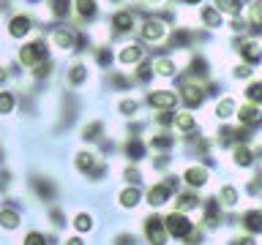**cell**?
<instances>
[{
  "mask_svg": "<svg viewBox=\"0 0 262 245\" xmlns=\"http://www.w3.org/2000/svg\"><path fill=\"white\" fill-rule=\"evenodd\" d=\"M202 22H205V28L216 30V28H221V14L213 6H205L202 8Z\"/></svg>",
  "mask_w": 262,
  "mask_h": 245,
  "instance_id": "11",
  "label": "cell"
},
{
  "mask_svg": "<svg viewBox=\"0 0 262 245\" xmlns=\"http://www.w3.org/2000/svg\"><path fill=\"white\" fill-rule=\"evenodd\" d=\"M77 11L79 16H93L98 11V0H77Z\"/></svg>",
  "mask_w": 262,
  "mask_h": 245,
  "instance_id": "19",
  "label": "cell"
},
{
  "mask_svg": "<svg viewBox=\"0 0 262 245\" xmlns=\"http://www.w3.org/2000/svg\"><path fill=\"white\" fill-rule=\"evenodd\" d=\"M232 109H235V104L229 101V98H224V101L216 106V114H219V117H229V114H232Z\"/></svg>",
  "mask_w": 262,
  "mask_h": 245,
  "instance_id": "30",
  "label": "cell"
},
{
  "mask_svg": "<svg viewBox=\"0 0 262 245\" xmlns=\"http://www.w3.org/2000/svg\"><path fill=\"white\" fill-rule=\"evenodd\" d=\"M259 90H262V85H259V82H254V85L249 87V93H246V95H249V98H251V101H259V95H262V93H259Z\"/></svg>",
  "mask_w": 262,
  "mask_h": 245,
  "instance_id": "37",
  "label": "cell"
},
{
  "mask_svg": "<svg viewBox=\"0 0 262 245\" xmlns=\"http://www.w3.org/2000/svg\"><path fill=\"white\" fill-rule=\"evenodd\" d=\"M47 74H49V63H38L36 65V77L41 79V77H47Z\"/></svg>",
  "mask_w": 262,
  "mask_h": 245,
  "instance_id": "42",
  "label": "cell"
},
{
  "mask_svg": "<svg viewBox=\"0 0 262 245\" xmlns=\"http://www.w3.org/2000/svg\"><path fill=\"white\" fill-rule=\"evenodd\" d=\"M251 161H254V155L249 147H235V163L237 166H251Z\"/></svg>",
  "mask_w": 262,
  "mask_h": 245,
  "instance_id": "20",
  "label": "cell"
},
{
  "mask_svg": "<svg viewBox=\"0 0 262 245\" xmlns=\"http://www.w3.org/2000/svg\"><path fill=\"white\" fill-rule=\"evenodd\" d=\"M186 3H191V6H196V3H200V0H186Z\"/></svg>",
  "mask_w": 262,
  "mask_h": 245,
  "instance_id": "49",
  "label": "cell"
},
{
  "mask_svg": "<svg viewBox=\"0 0 262 245\" xmlns=\"http://www.w3.org/2000/svg\"><path fill=\"white\" fill-rule=\"evenodd\" d=\"M66 245H82V240H69V242H66Z\"/></svg>",
  "mask_w": 262,
  "mask_h": 245,
  "instance_id": "48",
  "label": "cell"
},
{
  "mask_svg": "<svg viewBox=\"0 0 262 245\" xmlns=\"http://www.w3.org/2000/svg\"><path fill=\"white\" fill-rule=\"evenodd\" d=\"M156 71H159L161 77H172V74H175V63L164 57V60H159V63H156Z\"/></svg>",
  "mask_w": 262,
  "mask_h": 245,
  "instance_id": "25",
  "label": "cell"
},
{
  "mask_svg": "<svg viewBox=\"0 0 262 245\" xmlns=\"http://www.w3.org/2000/svg\"><path fill=\"white\" fill-rule=\"evenodd\" d=\"M241 55H243V60L249 65H257L259 63V44H257V41H246L243 49H241Z\"/></svg>",
  "mask_w": 262,
  "mask_h": 245,
  "instance_id": "10",
  "label": "cell"
},
{
  "mask_svg": "<svg viewBox=\"0 0 262 245\" xmlns=\"http://www.w3.org/2000/svg\"><path fill=\"white\" fill-rule=\"evenodd\" d=\"M52 220H55V226H63V212H52Z\"/></svg>",
  "mask_w": 262,
  "mask_h": 245,
  "instance_id": "45",
  "label": "cell"
},
{
  "mask_svg": "<svg viewBox=\"0 0 262 245\" xmlns=\"http://www.w3.org/2000/svg\"><path fill=\"white\" fill-rule=\"evenodd\" d=\"M202 98H205L202 87H194V85H186V87H183V101H186L188 106H200Z\"/></svg>",
  "mask_w": 262,
  "mask_h": 245,
  "instance_id": "14",
  "label": "cell"
},
{
  "mask_svg": "<svg viewBox=\"0 0 262 245\" xmlns=\"http://www.w3.org/2000/svg\"><path fill=\"white\" fill-rule=\"evenodd\" d=\"M49 8H52L55 16H69L71 3H69V0H49Z\"/></svg>",
  "mask_w": 262,
  "mask_h": 245,
  "instance_id": "22",
  "label": "cell"
},
{
  "mask_svg": "<svg viewBox=\"0 0 262 245\" xmlns=\"http://www.w3.org/2000/svg\"><path fill=\"white\" fill-rule=\"evenodd\" d=\"M235 77H251V65H237Z\"/></svg>",
  "mask_w": 262,
  "mask_h": 245,
  "instance_id": "41",
  "label": "cell"
},
{
  "mask_svg": "<svg viewBox=\"0 0 262 245\" xmlns=\"http://www.w3.org/2000/svg\"><path fill=\"white\" fill-rule=\"evenodd\" d=\"M126 153H128V158L131 161H139V158H142V142H137V139H131V142L126 144Z\"/></svg>",
  "mask_w": 262,
  "mask_h": 245,
  "instance_id": "24",
  "label": "cell"
},
{
  "mask_svg": "<svg viewBox=\"0 0 262 245\" xmlns=\"http://www.w3.org/2000/svg\"><path fill=\"white\" fill-rule=\"evenodd\" d=\"M216 11H227V14H241L243 11V0H216Z\"/></svg>",
  "mask_w": 262,
  "mask_h": 245,
  "instance_id": "17",
  "label": "cell"
},
{
  "mask_svg": "<svg viewBox=\"0 0 262 245\" xmlns=\"http://www.w3.org/2000/svg\"><path fill=\"white\" fill-rule=\"evenodd\" d=\"M16 224H19V212H14V210H0V226L14 229Z\"/></svg>",
  "mask_w": 262,
  "mask_h": 245,
  "instance_id": "21",
  "label": "cell"
},
{
  "mask_svg": "<svg viewBox=\"0 0 262 245\" xmlns=\"http://www.w3.org/2000/svg\"><path fill=\"white\" fill-rule=\"evenodd\" d=\"M120 204L123 207H137L139 204V191L137 188H126V191L120 193Z\"/></svg>",
  "mask_w": 262,
  "mask_h": 245,
  "instance_id": "18",
  "label": "cell"
},
{
  "mask_svg": "<svg viewBox=\"0 0 262 245\" xmlns=\"http://www.w3.org/2000/svg\"><path fill=\"white\" fill-rule=\"evenodd\" d=\"M30 30H33V19L28 14H16V16H11V22H8V36L11 38H22V36H28Z\"/></svg>",
  "mask_w": 262,
  "mask_h": 245,
  "instance_id": "3",
  "label": "cell"
},
{
  "mask_svg": "<svg viewBox=\"0 0 262 245\" xmlns=\"http://www.w3.org/2000/svg\"><path fill=\"white\" fill-rule=\"evenodd\" d=\"M69 82H71V85H82V82H88V65H85V63L71 65V71H69Z\"/></svg>",
  "mask_w": 262,
  "mask_h": 245,
  "instance_id": "16",
  "label": "cell"
},
{
  "mask_svg": "<svg viewBox=\"0 0 262 245\" xmlns=\"http://www.w3.org/2000/svg\"><path fill=\"white\" fill-rule=\"evenodd\" d=\"M25 245H47V240H44V234H38V232H30L28 237H25Z\"/></svg>",
  "mask_w": 262,
  "mask_h": 245,
  "instance_id": "34",
  "label": "cell"
},
{
  "mask_svg": "<svg viewBox=\"0 0 262 245\" xmlns=\"http://www.w3.org/2000/svg\"><path fill=\"white\" fill-rule=\"evenodd\" d=\"M120 112H123V114H134V112H137V101H123V104H120Z\"/></svg>",
  "mask_w": 262,
  "mask_h": 245,
  "instance_id": "39",
  "label": "cell"
},
{
  "mask_svg": "<svg viewBox=\"0 0 262 245\" xmlns=\"http://www.w3.org/2000/svg\"><path fill=\"white\" fill-rule=\"evenodd\" d=\"M112 28L118 30V33L131 30V28H134V14H131V11H118V14L112 16Z\"/></svg>",
  "mask_w": 262,
  "mask_h": 245,
  "instance_id": "8",
  "label": "cell"
},
{
  "mask_svg": "<svg viewBox=\"0 0 262 245\" xmlns=\"http://www.w3.org/2000/svg\"><path fill=\"white\" fill-rule=\"evenodd\" d=\"M259 220H262V215H259L257 210H254V212H249V215H246V226H249L251 232H259V229H262Z\"/></svg>",
  "mask_w": 262,
  "mask_h": 245,
  "instance_id": "28",
  "label": "cell"
},
{
  "mask_svg": "<svg viewBox=\"0 0 262 245\" xmlns=\"http://www.w3.org/2000/svg\"><path fill=\"white\" fill-rule=\"evenodd\" d=\"M167 199H169L167 185H153L150 191H147V204H150V207H161V204H167Z\"/></svg>",
  "mask_w": 262,
  "mask_h": 245,
  "instance_id": "7",
  "label": "cell"
},
{
  "mask_svg": "<svg viewBox=\"0 0 262 245\" xmlns=\"http://www.w3.org/2000/svg\"><path fill=\"white\" fill-rule=\"evenodd\" d=\"M139 60H142V46L128 44L120 49V63H139Z\"/></svg>",
  "mask_w": 262,
  "mask_h": 245,
  "instance_id": "12",
  "label": "cell"
},
{
  "mask_svg": "<svg viewBox=\"0 0 262 245\" xmlns=\"http://www.w3.org/2000/svg\"><path fill=\"white\" fill-rule=\"evenodd\" d=\"M221 199H224V204H235V202H237L235 188H224V191H221Z\"/></svg>",
  "mask_w": 262,
  "mask_h": 245,
  "instance_id": "36",
  "label": "cell"
},
{
  "mask_svg": "<svg viewBox=\"0 0 262 245\" xmlns=\"http://www.w3.org/2000/svg\"><path fill=\"white\" fill-rule=\"evenodd\" d=\"M150 65H147V63H142V65H139V68H137V79L139 82H147V79H150Z\"/></svg>",
  "mask_w": 262,
  "mask_h": 245,
  "instance_id": "35",
  "label": "cell"
},
{
  "mask_svg": "<svg viewBox=\"0 0 262 245\" xmlns=\"http://www.w3.org/2000/svg\"><path fill=\"white\" fill-rule=\"evenodd\" d=\"M150 144H153V147H159V150H167V147L175 144V139H169V136H159V139H150Z\"/></svg>",
  "mask_w": 262,
  "mask_h": 245,
  "instance_id": "33",
  "label": "cell"
},
{
  "mask_svg": "<svg viewBox=\"0 0 262 245\" xmlns=\"http://www.w3.org/2000/svg\"><path fill=\"white\" fill-rule=\"evenodd\" d=\"M237 117H241V122H246V126H254V122L259 120V109L254 104H246V106H241Z\"/></svg>",
  "mask_w": 262,
  "mask_h": 245,
  "instance_id": "15",
  "label": "cell"
},
{
  "mask_svg": "<svg viewBox=\"0 0 262 245\" xmlns=\"http://www.w3.org/2000/svg\"><path fill=\"white\" fill-rule=\"evenodd\" d=\"M115 245H134V234H120V237H115Z\"/></svg>",
  "mask_w": 262,
  "mask_h": 245,
  "instance_id": "40",
  "label": "cell"
},
{
  "mask_svg": "<svg viewBox=\"0 0 262 245\" xmlns=\"http://www.w3.org/2000/svg\"><path fill=\"white\" fill-rule=\"evenodd\" d=\"M178 207H180V210H191V207H196V199H194V196H183Z\"/></svg>",
  "mask_w": 262,
  "mask_h": 245,
  "instance_id": "38",
  "label": "cell"
},
{
  "mask_svg": "<svg viewBox=\"0 0 262 245\" xmlns=\"http://www.w3.org/2000/svg\"><path fill=\"white\" fill-rule=\"evenodd\" d=\"M139 33H142L145 41H161L164 36H167V28H164V22H159V19H147Z\"/></svg>",
  "mask_w": 262,
  "mask_h": 245,
  "instance_id": "6",
  "label": "cell"
},
{
  "mask_svg": "<svg viewBox=\"0 0 262 245\" xmlns=\"http://www.w3.org/2000/svg\"><path fill=\"white\" fill-rule=\"evenodd\" d=\"M55 46L63 49V52L74 49V33L66 30V28H57V30H55Z\"/></svg>",
  "mask_w": 262,
  "mask_h": 245,
  "instance_id": "9",
  "label": "cell"
},
{
  "mask_svg": "<svg viewBox=\"0 0 262 245\" xmlns=\"http://www.w3.org/2000/svg\"><path fill=\"white\" fill-rule=\"evenodd\" d=\"M175 101H178V95L172 90H153L147 95V104L156 106V109H169V106H175Z\"/></svg>",
  "mask_w": 262,
  "mask_h": 245,
  "instance_id": "4",
  "label": "cell"
},
{
  "mask_svg": "<svg viewBox=\"0 0 262 245\" xmlns=\"http://www.w3.org/2000/svg\"><path fill=\"white\" fill-rule=\"evenodd\" d=\"M172 120H175V126L180 131H191L194 128V117H191V114H178V117H172Z\"/></svg>",
  "mask_w": 262,
  "mask_h": 245,
  "instance_id": "27",
  "label": "cell"
},
{
  "mask_svg": "<svg viewBox=\"0 0 262 245\" xmlns=\"http://www.w3.org/2000/svg\"><path fill=\"white\" fill-rule=\"evenodd\" d=\"M145 234H147V240H150L153 245H164L167 242V229H164V224L159 218H150L145 224Z\"/></svg>",
  "mask_w": 262,
  "mask_h": 245,
  "instance_id": "5",
  "label": "cell"
},
{
  "mask_svg": "<svg viewBox=\"0 0 262 245\" xmlns=\"http://www.w3.org/2000/svg\"><path fill=\"white\" fill-rule=\"evenodd\" d=\"M126 180H128V183H139V172L137 169H128L126 172Z\"/></svg>",
  "mask_w": 262,
  "mask_h": 245,
  "instance_id": "44",
  "label": "cell"
},
{
  "mask_svg": "<svg viewBox=\"0 0 262 245\" xmlns=\"http://www.w3.org/2000/svg\"><path fill=\"white\" fill-rule=\"evenodd\" d=\"M110 60H112V55L106 52V49H101V52H98V63H101V65H106Z\"/></svg>",
  "mask_w": 262,
  "mask_h": 245,
  "instance_id": "43",
  "label": "cell"
},
{
  "mask_svg": "<svg viewBox=\"0 0 262 245\" xmlns=\"http://www.w3.org/2000/svg\"><path fill=\"white\" fill-rule=\"evenodd\" d=\"M6 77H8V74H6V68H3V65H0V82H6Z\"/></svg>",
  "mask_w": 262,
  "mask_h": 245,
  "instance_id": "47",
  "label": "cell"
},
{
  "mask_svg": "<svg viewBox=\"0 0 262 245\" xmlns=\"http://www.w3.org/2000/svg\"><path fill=\"white\" fill-rule=\"evenodd\" d=\"M74 226H77L79 232H88V229L93 226V218H90V215H85V212H82V215H77V218H74Z\"/></svg>",
  "mask_w": 262,
  "mask_h": 245,
  "instance_id": "29",
  "label": "cell"
},
{
  "mask_svg": "<svg viewBox=\"0 0 262 245\" xmlns=\"http://www.w3.org/2000/svg\"><path fill=\"white\" fill-rule=\"evenodd\" d=\"M167 232L172 237H186L188 232H191V224H188V218L183 215V212H169L167 215Z\"/></svg>",
  "mask_w": 262,
  "mask_h": 245,
  "instance_id": "2",
  "label": "cell"
},
{
  "mask_svg": "<svg viewBox=\"0 0 262 245\" xmlns=\"http://www.w3.org/2000/svg\"><path fill=\"white\" fill-rule=\"evenodd\" d=\"M77 166H79L82 172L93 169V166H96V155H93V153H79V155H77Z\"/></svg>",
  "mask_w": 262,
  "mask_h": 245,
  "instance_id": "23",
  "label": "cell"
},
{
  "mask_svg": "<svg viewBox=\"0 0 262 245\" xmlns=\"http://www.w3.org/2000/svg\"><path fill=\"white\" fill-rule=\"evenodd\" d=\"M243 28H246L243 19H235V22H232V30H243Z\"/></svg>",
  "mask_w": 262,
  "mask_h": 245,
  "instance_id": "46",
  "label": "cell"
},
{
  "mask_svg": "<svg viewBox=\"0 0 262 245\" xmlns=\"http://www.w3.org/2000/svg\"><path fill=\"white\" fill-rule=\"evenodd\" d=\"M191 74H208V63H205V57H194L191 60Z\"/></svg>",
  "mask_w": 262,
  "mask_h": 245,
  "instance_id": "31",
  "label": "cell"
},
{
  "mask_svg": "<svg viewBox=\"0 0 262 245\" xmlns=\"http://www.w3.org/2000/svg\"><path fill=\"white\" fill-rule=\"evenodd\" d=\"M11 109H14V95L3 90V93H0V114H8Z\"/></svg>",
  "mask_w": 262,
  "mask_h": 245,
  "instance_id": "26",
  "label": "cell"
},
{
  "mask_svg": "<svg viewBox=\"0 0 262 245\" xmlns=\"http://www.w3.org/2000/svg\"><path fill=\"white\" fill-rule=\"evenodd\" d=\"M85 139H98V134H101V122H90V126H85Z\"/></svg>",
  "mask_w": 262,
  "mask_h": 245,
  "instance_id": "32",
  "label": "cell"
},
{
  "mask_svg": "<svg viewBox=\"0 0 262 245\" xmlns=\"http://www.w3.org/2000/svg\"><path fill=\"white\" fill-rule=\"evenodd\" d=\"M186 183L188 185H196V188L205 185V183H208V172H205L202 166H191V169L186 172Z\"/></svg>",
  "mask_w": 262,
  "mask_h": 245,
  "instance_id": "13",
  "label": "cell"
},
{
  "mask_svg": "<svg viewBox=\"0 0 262 245\" xmlns=\"http://www.w3.org/2000/svg\"><path fill=\"white\" fill-rule=\"evenodd\" d=\"M47 57V44L44 41H33V44H25L19 49V63L25 65H38Z\"/></svg>",
  "mask_w": 262,
  "mask_h": 245,
  "instance_id": "1",
  "label": "cell"
}]
</instances>
